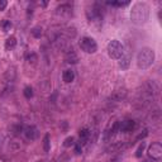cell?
Masks as SVG:
<instances>
[{
	"label": "cell",
	"mask_w": 162,
	"mask_h": 162,
	"mask_svg": "<svg viewBox=\"0 0 162 162\" xmlns=\"http://www.w3.org/2000/svg\"><path fill=\"white\" fill-rule=\"evenodd\" d=\"M106 51H108V55H109L110 58L119 60V58L123 56V53H124V46H123L119 41L113 39V41L109 42Z\"/></svg>",
	"instance_id": "cell-3"
},
{
	"label": "cell",
	"mask_w": 162,
	"mask_h": 162,
	"mask_svg": "<svg viewBox=\"0 0 162 162\" xmlns=\"http://www.w3.org/2000/svg\"><path fill=\"white\" fill-rule=\"evenodd\" d=\"M135 128V122L132 119H125L122 123H119V132L120 133H130Z\"/></svg>",
	"instance_id": "cell-10"
},
{
	"label": "cell",
	"mask_w": 162,
	"mask_h": 162,
	"mask_svg": "<svg viewBox=\"0 0 162 162\" xmlns=\"http://www.w3.org/2000/svg\"><path fill=\"white\" fill-rule=\"evenodd\" d=\"M147 153H148L150 158H152L153 161H156V162L161 161V158H162V145H161L160 142L152 143V145L148 147Z\"/></svg>",
	"instance_id": "cell-6"
},
{
	"label": "cell",
	"mask_w": 162,
	"mask_h": 162,
	"mask_svg": "<svg viewBox=\"0 0 162 162\" xmlns=\"http://www.w3.org/2000/svg\"><path fill=\"white\" fill-rule=\"evenodd\" d=\"M7 5H8V3L5 0H0V10H4L7 8Z\"/></svg>",
	"instance_id": "cell-28"
},
{
	"label": "cell",
	"mask_w": 162,
	"mask_h": 162,
	"mask_svg": "<svg viewBox=\"0 0 162 162\" xmlns=\"http://www.w3.org/2000/svg\"><path fill=\"white\" fill-rule=\"evenodd\" d=\"M51 148V142H50V134H46L43 138V150L44 152H50Z\"/></svg>",
	"instance_id": "cell-18"
},
{
	"label": "cell",
	"mask_w": 162,
	"mask_h": 162,
	"mask_svg": "<svg viewBox=\"0 0 162 162\" xmlns=\"http://www.w3.org/2000/svg\"><path fill=\"white\" fill-rule=\"evenodd\" d=\"M56 14L61 18H70L72 15V7L70 4H61L56 8Z\"/></svg>",
	"instance_id": "cell-7"
},
{
	"label": "cell",
	"mask_w": 162,
	"mask_h": 162,
	"mask_svg": "<svg viewBox=\"0 0 162 162\" xmlns=\"http://www.w3.org/2000/svg\"><path fill=\"white\" fill-rule=\"evenodd\" d=\"M62 79L65 82H72L74 79H75V72L72 70H65L63 74H62Z\"/></svg>",
	"instance_id": "cell-16"
},
{
	"label": "cell",
	"mask_w": 162,
	"mask_h": 162,
	"mask_svg": "<svg viewBox=\"0 0 162 162\" xmlns=\"http://www.w3.org/2000/svg\"><path fill=\"white\" fill-rule=\"evenodd\" d=\"M147 135H148V130H147V129H145V130H143V133H140V134H138V137H137V141L143 140V138H146Z\"/></svg>",
	"instance_id": "cell-25"
},
{
	"label": "cell",
	"mask_w": 162,
	"mask_h": 162,
	"mask_svg": "<svg viewBox=\"0 0 162 162\" xmlns=\"http://www.w3.org/2000/svg\"><path fill=\"white\" fill-rule=\"evenodd\" d=\"M15 46H17V38L14 36H10L9 38H7V41H5V50L10 51V50L15 48Z\"/></svg>",
	"instance_id": "cell-17"
},
{
	"label": "cell",
	"mask_w": 162,
	"mask_h": 162,
	"mask_svg": "<svg viewBox=\"0 0 162 162\" xmlns=\"http://www.w3.org/2000/svg\"><path fill=\"white\" fill-rule=\"evenodd\" d=\"M74 145H75V138H74V137L66 138L65 142H63V146H65V147H71V146H74Z\"/></svg>",
	"instance_id": "cell-21"
},
{
	"label": "cell",
	"mask_w": 162,
	"mask_h": 162,
	"mask_svg": "<svg viewBox=\"0 0 162 162\" xmlns=\"http://www.w3.org/2000/svg\"><path fill=\"white\" fill-rule=\"evenodd\" d=\"M86 15H87V19L90 22H99L100 23L101 19H103V10L98 4H95L90 9L86 10Z\"/></svg>",
	"instance_id": "cell-5"
},
{
	"label": "cell",
	"mask_w": 162,
	"mask_h": 162,
	"mask_svg": "<svg viewBox=\"0 0 162 162\" xmlns=\"http://www.w3.org/2000/svg\"><path fill=\"white\" fill-rule=\"evenodd\" d=\"M27 60L31 62V60H33V62H36L37 61V55H34V53H31V55H28L27 56Z\"/></svg>",
	"instance_id": "cell-26"
},
{
	"label": "cell",
	"mask_w": 162,
	"mask_h": 162,
	"mask_svg": "<svg viewBox=\"0 0 162 162\" xmlns=\"http://www.w3.org/2000/svg\"><path fill=\"white\" fill-rule=\"evenodd\" d=\"M109 5H114V7H127L129 4V2H120V0H114V2H108Z\"/></svg>",
	"instance_id": "cell-19"
},
{
	"label": "cell",
	"mask_w": 162,
	"mask_h": 162,
	"mask_svg": "<svg viewBox=\"0 0 162 162\" xmlns=\"http://www.w3.org/2000/svg\"><path fill=\"white\" fill-rule=\"evenodd\" d=\"M155 62V51L152 48L145 47L142 48L137 55V66L141 70H146V68L151 67Z\"/></svg>",
	"instance_id": "cell-2"
},
{
	"label": "cell",
	"mask_w": 162,
	"mask_h": 162,
	"mask_svg": "<svg viewBox=\"0 0 162 162\" xmlns=\"http://www.w3.org/2000/svg\"><path fill=\"white\" fill-rule=\"evenodd\" d=\"M23 132H24L26 138H27V140H29V141H34V140H37L38 135H39L38 128H37L36 125H27Z\"/></svg>",
	"instance_id": "cell-9"
},
{
	"label": "cell",
	"mask_w": 162,
	"mask_h": 162,
	"mask_svg": "<svg viewBox=\"0 0 162 162\" xmlns=\"http://www.w3.org/2000/svg\"><path fill=\"white\" fill-rule=\"evenodd\" d=\"M32 34H33V37H36V38H41V36H42V28H39V27L33 28V29H32Z\"/></svg>",
	"instance_id": "cell-22"
},
{
	"label": "cell",
	"mask_w": 162,
	"mask_h": 162,
	"mask_svg": "<svg viewBox=\"0 0 162 162\" xmlns=\"http://www.w3.org/2000/svg\"><path fill=\"white\" fill-rule=\"evenodd\" d=\"M150 7L146 3H135L130 10V20L137 26H142L148 20Z\"/></svg>",
	"instance_id": "cell-1"
},
{
	"label": "cell",
	"mask_w": 162,
	"mask_h": 162,
	"mask_svg": "<svg viewBox=\"0 0 162 162\" xmlns=\"http://www.w3.org/2000/svg\"><path fill=\"white\" fill-rule=\"evenodd\" d=\"M66 62H68V63H77L79 62V57H77V55L75 53L74 50L68 51L66 53Z\"/></svg>",
	"instance_id": "cell-15"
},
{
	"label": "cell",
	"mask_w": 162,
	"mask_h": 162,
	"mask_svg": "<svg viewBox=\"0 0 162 162\" xmlns=\"http://www.w3.org/2000/svg\"><path fill=\"white\" fill-rule=\"evenodd\" d=\"M23 94H24V96H26L27 99H31V98L33 96V89H32L31 86L24 87V91H23Z\"/></svg>",
	"instance_id": "cell-20"
},
{
	"label": "cell",
	"mask_w": 162,
	"mask_h": 162,
	"mask_svg": "<svg viewBox=\"0 0 162 162\" xmlns=\"http://www.w3.org/2000/svg\"><path fill=\"white\" fill-rule=\"evenodd\" d=\"M127 95V91L124 89H120V90H115L113 91V94L110 95V100L111 101H115V103H118V101H122Z\"/></svg>",
	"instance_id": "cell-11"
},
{
	"label": "cell",
	"mask_w": 162,
	"mask_h": 162,
	"mask_svg": "<svg viewBox=\"0 0 162 162\" xmlns=\"http://www.w3.org/2000/svg\"><path fill=\"white\" fill-rule=\"evenodd\" d=\"M91 137V132L87 128H84L80 130V145H86L89 142V138Z\"/></svg>",
	"instance_id": "cell-14"
},
{
	"label": "cell",
	"mask_w": 162,
	"mask_h": 162,
	"mask_svg": "<svg viewBox=\"0 0 162 162\" xmlns=\"http://www.w3.org/2000/svg\"><path fill=\"white\" fill-rule=\"evenodd\" d=\"M79 46L85 53H95L98 51L96 42L90 37H82L79 42Z\"/></svg>",
	"instance_id": "cell-4"
},
{
	"label": "cell",
	"mask_w": 162,
	"mask_h": 162,
	"mask_svg": "<svg viewBox=\"0 0 162 162\" xmlns=\"http://www.w3.org/2000/svg\"><path fill=\"white\" fill-rule=\"evenodd\" d=\"M110 162H118V161H117V160H114V161H110Z\"/></svg>",
	"instance_id": "cell-29"
},
{
	"label": "cell",
	"mask_w": 162,
	"mask_h": 162,
	"mask_svg": "<svg viewBox=\"0 0 162 162\" xmlns=\"http://www.w3.org/2000/svg\"><path fill=\"white\" fill-rule=\"evenodd\" d=\"M119 132V122H114L113 124H110L105 132H104V140L105 141H109L111 140L113 137H115V134H117Z\"/></svg>",
	"instance_id": "cell-8"
},
{
	"label": "cell",
	"mask_w": 162,
	"mask_h": 162,
	"mask_svg": "<svg viewBox=\"0 0 162 162\" xmlns=\"http://www.w3.org/2000/svg\"><path fill=\"white\" fill-rule=\"evenodd\" d=\"M2 26H3L4 32H9V31L12 29V23H10L9 20H4V22L2 23Z\"/></svg>",
	"instance_id": "cell-24"
},
{
	"label": "cell",
	"mask_w": 162,
	"mask_h": 162,
	"mask_svg": "<svg viewBox=\"0 0 162 162\" xmlns=\"http://www.w3.org/2000/svg\"><path fill=\"white\" fill-rule=\"evenodd\" d=\"M145 147H146V143L145 142H142V145L138 147V150H137V152H135V157H142V153H143V150H145Z\"/></svg>",
	"instance_id": "cell-23"
},
{
	"label": "cell",
	"mask_w": 162,
	"mask_h": 162,
	"mask_svg": "<svg viewBox=\"0 0 162 162\" xmlns=\"http://www.w3.org/2000/svg\"><path fill=\"white\" fill-rule=\"evenodd\" d=\"M119 67L123 68V70H127V68L130 66V61H132V55L130 53H123V56L119 58Z\"/></svg>",
	"instance_id": "cell-12"
},
{
	"label": "cell",
	"mask_w": 162,
	"mask_h": 162,
	"mask_svg": "<svg viewBox=\"0 0 162 162\" xmlns=\"http://www.w3.org/2000/svg\"><path fill=\"white\" fill-rule=\"evenodd\" d=\"M127 147V145H125V142H114V143H111L109 147H106V152H119V151H122L123 148H125Z\"/></svg>",
	"instance_id": "cell-13"
},
{
	"label": "cell",
	"mask_w": 162,
	"mask_h": 162,
	"mask_svg": "<svg viewBox=\"0 0 162 162\" xmlns=\"http://www.w3.org/2000/svg\"><path fill=\"white\" fill-rule=\"evenodd\" d=\"M75 153L80 155L81 153V145L80 143H75Z\"/></svg>",
	"instance_id": "cell-27"
}]
</instances>
